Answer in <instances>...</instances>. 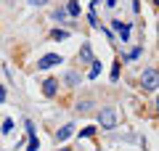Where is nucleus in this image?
<instances>
[{
	"label": "nucleus",
	"mask_w": 159,
	"mask_h": 151,
	"mask_svg": "<svg viewBox=\"0 0 159 151\" xmlns=\"http://www.w3.org/2000/svg\"><path fill=\"white\" fill-rule=\"evenodd\" d=\"M117 122H119V119H117V109H114V106H103L101 112H98V125H101L103 130H114Z\"/></svg>",
	"instance_id": "2"
},
{
	"label": "nucleus",
	"mask_w": 159,
	"mask_h": 151,
	"mask_svg": "<svg viewBox=\"0 0 159 151\" xmlns=\"http://www.w3.org/2000/svg\"><path fill=\"white\" fill-rule=\"evenodd\" d=\"M80 58H82L85 64H93V61H96V58H93V50H90V45H88V43L80 48Z\"/></svg>",
	"instance_id": "8"
},
{
	"label": "nucleus",
	"mask_w": 159,
	"mask_h": 151,
	"mask_svg": "<svg viewBox=\"0 0 159 151\" xmlns=\"http://www.w3.org/2000/svg\"><path fill=\"white\" fill-rule=\"evenodd\" d=\"M58 88H61L58 80H56V77H48L45 82H43V95H45V98H56V95H58Z\"/></svg>",
	"instance_id": "5"
},
{
	"label": "nucleus",
	"mask_w": 159,
	"mask_h": 151,
	"mask_svg": "<svg viewBox=\"0 0 159 151\" xmlns=\"http://www.w3.org/2000/svg\"><path fill=\"white\" fill-rule=\"evenodd\" d=\"M64 64V56L61 53H45V56H40L37 58V69H53V66H61Z\"/></svg>",
	"instance_id": "3"
},
{
	"label": "nucleus",
	"mask_w": 159,
	"mask_h": 151,
	"mask_svg": "<svg viewBox=\"0 0 159 151\" xmlns=\"http://www.w3.org/2000/svg\"><path fill=\"white\" fill-rule=\"evenodd\" d=\"M66 37H69L66 29H53L51 32V40H66Z\"/></svg>",
	"instance_id": "14"
},
{
	"label": "nucleus",
	"mask_w": 159,
	"mask_h": 151,
	"mask_svg": "<svg viewBox=\"0 0 159 151\" xmlns=\"http://www.w3.org/2000/svg\"><path fill=\"white\" fill-rule=\"evenodd\" d=\"M111 32H117L119 40H122V43H127V40H130V24H127V21H119V19H114V21H111Z\"/></svg>",
	"instance_id": "4"
},
{
	"label": "nucleus",
	"mask_w": 159,
	"mask_h": 151,
	"mask_svg": "<svg viewBox=\"0 0 159 151\" xmlns=\"http://www.w3.org/2000/svg\"><path fill=\"white\" fill-rule=\"evenodd\" d=\"M106 6L109 8H117V0H106Z\"/></svg>",
	"instance_id": "21"
},
{
	"label": "nucleus",
	"mask_w": 159,
	"mask_h": 151,
	"mask_svg": "<svg viewBox=\"0 0 159 151\" xmlns=\"http://www.w3.org/2000/svg\"><path fill=\"white\" fill-rule=\"evenodd\" d=\"M141 88L146 90V93H154V90L159 88V72H157V66H146V69H143V74H141Z\"/></svg>",
	"instance_id": "1"
},
{
	"label": "nucleus",
	"mask_w": 159,
	"mask_h": 151,
	"mask_svg": "<svg viewBox=\"0 0 159 151\" xmlns=\"http://www.w3.org/2000/svg\"><path fill=\"white\" fill-rule=\"evenodd\" d=\"M72 133H74V125L69 122V125H64V127H61V130H58V133H56V140H58V143H61V140H66V138H69V135H72Z\"/></svg>",
	"instance_id": "7"
},
{
	"label": "nucleus",
	"mask_w": 159,
	"mask_h": 151,
	"mask_svg": "<svg viewBox=\"0 0 159 151\" xmlns=\"http://www.w3.org/2000/svg\"><path fill=\"white\" fill-rule=\"evenodd\" d=\"M119 66H122V64L114 61V66H111V82H117V80H119Z\"/></svg>",
	"instance_id": "18"
},
{
	"label": "nucleus",
	"mask_w": 159,
	"mask_h": 151,
	"mask_svg": "<svg viewBox=\"0 0 159 151\" xmlns=\"http://www.w3.org/2000/svg\"><path fill=\"white\" fill-rule=\"evenodd\" d=\"M141 53H143V45H138V48H133L130 53H127V56H125V61H133V58H138V56H141Z\"/></svg>",
	"instance_id": "15"
},
{
	"label": "nucleus",
	"mask_w": 159,
	"mask_h": 151,
	"mask_svg": "<svg viewBox=\"0 0 159 151\" xmlns=\"http://www.w3.org/2000/svg\"><path fill=\"white\" fill-rule=\"evenodd\" d=\"M6 98H8V93H6V88L0 85V103H6Z\"/></svg>",
	"instance_id": "20"
},
{
	"label": "nucleus",
	"mask_w": 159,
	"mask_h": 151,
	"mask_svg": "<svg viewBox=\"0 0 159 151\" xmlns=\"http://www.w3.org/2000/svg\"><path fill=\"white\" fill-rule=\"evenodd\" d=\"M64 11H66V16L77 19V16H80V3H77V0H66V6H64Z\"/></svg>",
	"instance_id": "6"
},
{
	"label": "nucleus",
	"mask_w": 159,
	"mask_h": 151,
	"mask_svg": "<svg viewBox=\"0 0 159 151\" xmlns=\"http://www.w3.org/2000/svg\"><path fill=\"white\" fill-rule=\"evenodd\" d=\"M27 3H29V6H34V8H43L48 0H27Z\"/></svg>",
	"instance_id": "19"
},
{
	"label": "nucleus",
	"mask_w": 159,
	"mask_h": 151,
	"mask_svg": "<svg viewBox=\"0 0 159 151\" xmlns=\"http://www.w3.org/2000/svg\"><path fill=\"white\" fill-rule=\"evenodd\" d=\"M51 16H53V21H58V24H61L64 19H66V11H64V8H53V13H51Z\"/></svg>",
	"instance_id": "13"
},
{
	"label": "nucleus",
	"mask_w": 159,
	"mask_h": 151,
	"mask_svg": "<svg viewBox=\"0 0 159 151\" xmlns=\"http://www.w3.org/2000/svg\"><path fill=\"white\" fill-rule=\"evenodd\" d=\"M98 72H101V61H93L90 64V72H88V80H96Z\"/></svg>",
	"instance_id": "9"
},
{
	"label": "nucleus",
	"mask_w": 159,
	"mask_h": 151,
	"mask_svg": "<svg viewBox=\"0 0 159 151\" xmlns=\"http://www.w3.org/2000/svg\"><path fill=\"white\" fill-rule=\"evenodd\" d=\"M27 151H40V140H37V135H32V138H29V146H27Z\"/></svg>",
	"instance_id": "17"
},
{
	"label": "nucleus",
	"mask_w": 159,
	"mask_h": 151,
	"mask_svg": "<svg viewBox=\"0 0 159 151\" xmlns=\"http://www.w3.org/2000/svg\"><path fill=\"white\" fill-rule=\"evenodd\" d=\"M90 109H93V101H80V103H77V112H90Z\"/></svg>",
	"instance_id": "16"
},
{
	"label": "nucleus",
	"mask_w": 159,
	"mask_h": 151,
	"mask_svg": "<svg viewBox=\"0 0 159 151\" xmlns=\"http://www.w3.org/2000/svg\"><path fill=\"white\" fill-rule=\"evenodd\" d=\"M96 133H98V130L93 127V125H88V127H82V130H80V138H93Z\"/></svg>",
	"instance_id": "11"
},
{
	"label": "nucleus",
	"mask_w": 159,
	"mask_h": 151,
	"mask_svg": "<svg viewBox=\"0 0 159 151\" xmlns=\"http://www.w3.org/2000/svg\"><path fill=\"white\" fill-rule=\"evenodd\" d=\"M58 151H72V149H66V146H64V149H58Z\"/></svg>",
	"instance_id": "22"
},
{
	"label": "nucleus",
	"mask_w": 159,
	"mask_h": 151,
	"mask_svg": "<svg viewBox=\"0 0 159 151\" xmlns=\"http://www.w3.org/2000/svg\"><path fill=\"white\" fill-rule=\"evenodd\" d=\"M0 133H3V135L13 133V119H3V125H0Z\"/></svg>",
	"instance_id": "12"
},
{
	"label": "nucleus",
	"mask_w": 159,
	"mask_h": 151,
	"mask_svg": "<svg viewBox=\"0 0 159 151\" xmlns=\"http://www.w3.org/2000/svg\"><path fill=\"white\" fill-rule=\"evenodd\" d=\"M66 85H69V88H77V85H80V74L77 72H69L66 74Z\"/></svg>",
	"instance_id": "10"
}]
</instances>
